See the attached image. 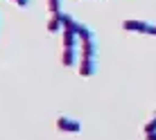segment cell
Wrapping results in <instances>:
<instances>
[{
	"mask_svg": "<svg viewBox=\"0 0 156 140\" xmlns=\"http://www.w3.org/2000/svg\"><path fill=\"white\" fill-rule=\"evenodd\" d=\"M48 32L50 34H61L63 32V18H61V12L59 14H50V20H48Z\"/></svg>",
	"mask_w": 156,
	"mask_h": 140,
	"instance_id": "cell-5",
	"label": "cell"
},
{
	"mask_svg": "<svg viewBox=\"0 0 156 140\" xmlns=\"http://www.w3.org/2000/svg\"><path fill=\"white\" fill-rule=\"evenodd\" d=\"M152 131H156V115L145 122V133H152Z\"/></svg>",
	"mask_w": 156,
	"mask_h": 140,
	"instance_id": "cell-7",
	"label": "cell"
},
{
	"mask_svg": "<svg viewBox=\"0 0 156 140\" xmlns=\"http://www.w3.org/2000/svg\"><path fill=\"white\" fill-rule=\"evenodd\" d=\"M57 129L61 133H79L82 131V122L73 115H59L57 117Z\"/></svg>",
	"mask_w": 156,
	"mask_h": 140,
	"instance_id": "cell-1",
	"label": "cell"
},
{
	"mask_svg": "<svg viewBox=\"0 0 156 140\" xmlns=\"http://www.w3.org/2000/svg\"><path fill=\"white\" fill-rule=\"evenodd\" d=\"M77 70L82 77H93L95 70H98V59H79Z\"/></svg>",
	"mask_w": 156,
	"mask_h": 140,
	"instance_id": "cell-4",
	"label": "cell"
},
{
	"mask_svg": "<svg viewBox=\"0 0 156 140\" xmlns=\"http://www.w3.org/2000/svg\"><path fill=\"white\" fill-rule=\"evenodd\" d=\"M48 9H50V14L63 12V9H61V0H48Z\"/></svg>",
	"mask_w": 156,
	"mask_h": 140,
	"instance_id": "cell-6",
	"label": "cell"
},
{
	"mask_svg": "<svg viewBox=\"0 0 156 140\" xmlns=\"http://www.w3.org/2000/svg\"><path fill=\"white\" fill-rule=\"evenodd\" d=\"M145 140H156V131H152V133H145Z\"/></svg>",
	"mask_w": 156,
	"mask_h": 140,
	"instance_id": "cell-9",
	"label": "cell"
},
{
	"mask_svg": "<svg viewBox=\"0 0 156 140\" xmlns=\"http://www.w3.org/2000/svg\"><path fill=\"white\" fill-rule=\"evenodd\" d=\"M79 59H82L79 47H61V63H63L66 68L79 66Z\"/></svg>",
	"mask_w": 156,
	"mask_h": 140,
	"instance_id": "cell-3",
	"label": "cell"
},
{
	"mask_svg": "<svg viewBox=\"0 0 156 140\" xmlns=\"http://www.w3.org/2000/svg\"><path fill=\"white\" fill-rule=\"evenodd\" d=\"M14 2L18 5V7H23V9H25V7H27V5L32 2V0H14Z\"/></svg>",
	"mask_w": 156,
	"mask_h": 140,
	"instance_id": "cell-8",
	"label": "cell"
},
{
	"mask_svg": "<svg viewBox=\"0 0 156 140\" xmlns=\"http://www.w3.org/2000/svg\"><path fill=\"white\" fill-rule=\"evenodd\" d=\"M122 30L125 32H136V34H149L152 23H149V20H140V18H127L125 23H122Z\"/></svg>",
	"mask_w": 156,
	"mask_h": 140,
	"instance_id": "cell-2",
	"label": "cell"
}]
</instances>
